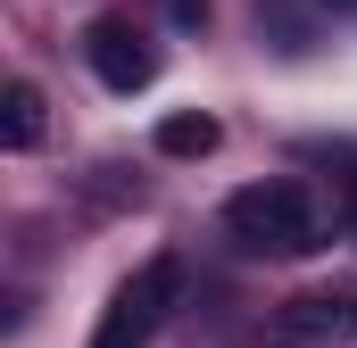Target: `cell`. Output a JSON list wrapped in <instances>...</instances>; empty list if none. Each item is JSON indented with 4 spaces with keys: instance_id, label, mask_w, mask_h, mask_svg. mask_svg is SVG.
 <instances>
[{
    "instance_id": "9",
    "label": "cell",
    "mask_w": 357,
    "mask_h": 348,
    "mask_svg": "<svg viewBox=\"0 0 357 348\" xmlns=\"http://www.w3.org/2000/svg\"><path fill=\"white\" fill-rule=\"evenodd\" d=\"M333 8H349V17H357V0H333Z\"/></svg>"
},
{
    "instance_id": "4",
    "label": "cell",
    "mask_w": 357,
    "mask_h": 348,
    "mask_svg": "<svg viewBox=\"0 0 357 348\" xmlns=\"http://www.w3.org/2000/svg\"><path fill=\"white\" fill-rule=\"evenodd\" d=\"M84 58H91V75H100L108 91H150L158 84V50H150V33L125 25V17H100V25H91Z\"/></svg>"
},
{
    "instance_id": "7",
    "label": "cell",
    "mask_w": 357,
    "mask_h": 348,
    "mask_svg": "<svg viewBox=\"0 0 357 348\" xmlns=\"http://www.w3.org/2000/svg\"><path fill=\"white\" fill-rule=\"evenodd\" d=\"M167 17L175 25H208V0H167Z\"/></svg>"
},
{
    "instance_id": "3",
    "label": "cell",
    "mask_w": 357,
    "mask_h": 348,
    "mask_svg": "<svg viewBox=\"0 0 357 348\" xmlns=\"http://www.w3.org/2000/svg\"><path fill=\"white\" fill-rule=\"evenodd\" d=\"M266 340L274 348H341V340H357V290H299V299H282Z\"/></svg>"
},
{
    "instance_id": "5",
    "label": "cell",
    "mask_w": 357,
    "mask_h": 348,
    "mask_svg": "<svg viewBox=\"0 0 357 348\" xmlns=\"http://www.w3.org/2000/svg\"><path fill=\"white\" fill-rule=\"evenodd\" d=\"M216 141H225V125H216L208 108H183V116L158 125V150H167V158H208Z\"/></svg>"
},
{
    "instance_id": "6",
    "label": "cell",
    "mask_w": 357,
    "mask_h": 348,
    "mask_svg": "<svg viewBox=\"0 0 357 348\" xmlns=\"http://www.w3.org/2000/svg\"><path fill=\"white\" fill-rule=\"evenodd\" d=\"M0 141H8V150H33V141H42V91L33 84L0 91Z\"/></svg>"
},
{
    "instance_id": "1",
    "label": "cell",
    "mask_w": 357,
    "mask_h": 348,
    "mask_svg": "<svg viewBox=\"0 0 357 348\" xmlns=\"http://www.w3.org/2000/svg\"><path fill=\"white\" fill-rule=\"evenodd\" d=\"M225 232L250 258H307V249H324V207L307 182H250L225 199Z\"/></svg>"
},
{
    "instance_id": "2",
    "label": "cell",
    "mask_w": 357,
    "mask_h": 348,
    "mask_svg": "<svg viewBox=\"0 0 357 348\" xmlns=\"http://www.w3.org/2000/svg\"><path fill=\"white\" fill-rule=\"evenodd\" d=\"M175 299H183V258H150L133 282H116V299H108V315H100L91 348H150L158 315H167Z\"/></svg>"
},
{
    "instance_id": "8",
    "label": "cell",
    "mask_w": 357,
    "mask_h": 348,
    "mask_svg": "<svg viewBox=\"0 0 357 348\" xmlns=\"http://www.w3.org/2000/svg\"><path fill=\"white\" fill-rule=\"evenodd\" d=\"M341 232H349V241H357V174H349V182H341Z\"/></svg>"
}]
</instances>
